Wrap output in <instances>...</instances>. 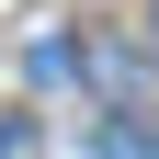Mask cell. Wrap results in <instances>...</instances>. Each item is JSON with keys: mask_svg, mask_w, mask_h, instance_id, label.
I'll return each instance as SVG.
<instances>
[]
</instances>
